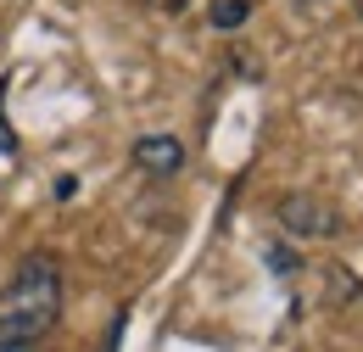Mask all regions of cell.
<instances>
[{
    "label": "cell",
    "mask_w": 363,
    "mask_h": 352,
    "mask_svg": "<svg viewBox=\"0 0 363 352\" xmlns=\"http://www.w3.org/2000/svg\"><path fill=\"white\" fill-rule=\"evenodd\" d=\"M62 319V268L50 252L23 258V268L11 274L6 297H0V352H23L34 341H45Z\"/></svg>",
    "instance_id": "1"
},
{
    "label": "cell",
    "mask_w": 363,
    "mask_h": 352,
    "mask_svg": "<svg viewBox=\"0 0 363 352\" xmlns=\"http://www.w3.org/2000/svg\"><path fill=\"white\" fill-rule=\"evenodd\" d=\"M279 224L296 229V235H335V229H341V219H335L324 202H313V196H285V202H279Z\"/></svg>",
    "instance_id": "2"
},
{
    "label": "cell",
    "mask_w": 363,
    "mask_h": 352,
    "mask_svg": "<svg viewBox=\"0 0 363 352\" xmlns=\"http://www.w3.org/2000/svg\"><path fill=\"white\" fill-rule=\"evenodd\" d=\"M135 163H140V174L168 179V174H179L184 145L174 140V134H145V140H135Z\"/></svg>",
    "instance_id": "3"
},
{
    "label": "cell",
    "mask_w": 363,
    "mask_h": 352,
    "mask_svg": "<svg viewBox=\"0 0 363 352\" xmlns=\"http://www.w3.org/2000/svg\"><path fill=\"white\" fill-rule=\"evenodd\" d=\"M252 17V0H218L213 6V28H235V23H246Z\"/></svg>",
    "instance_id": "4"
},
{
    "label": "cell",
    "mask_w": 363,
    "mask_h": 352,
    "mask_svg": "<svg viewBox=\"0 0 363 352\" xmlns=\"http://www.w3.org/2000/svg\"><path fill=\"white\" fill-rule=\"evenodd\" d=\"M6 89H11V79L0 73V106H6ZM11 151H17V134L6 129V118H0V157H11Z\"/></svg>",
    "instance_id": "5"
},
{
    "label": "cell",
    "mask_w": 363,
    "mask_h": 352,
    "mask_svg": "<svg viewBox=\"0 0 363 352\" xmlns=\"http://www.w3.org/2000/svg\"><path fill=\"white\" fill-rule=\"evenodd\" d=\"M157 6H162V11H179V6H184V0H157Z\"/></svg>",
    "instance_id": "6"
},
{
    "label": "cell",
    "mask_w": 363,
    "mask_h": 352,
    "mask_svg": "<svg viewBox=\"0 0 363 352\" xmlns=\"http://www.w3.org/2000/svg\"><path fill=\"white\" fill-rule=\"evenodd\" d=\"M302 6H313V0H302Z\"/></svg>",
    "instance_id": "7"
},
{
    "label": "cell",
    "mask_w": 363,
    "mask_h": 352,
    "mask_svg": "<svg viewBox=\"0 0 363 352\" xmlns=\"http://www.w3.org/2000/svg\"><path fill=\"white\" fill-rule=\"evenodd\" d=\"M358 11H363V0H358Z\"/></svg>",
    "instance_id": "8"
}]
</instances>
